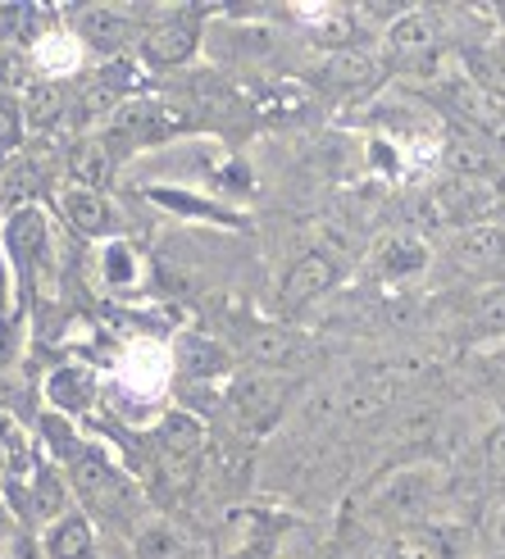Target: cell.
Instances as JSON below:
<instances>
[{
	"instance_id": "1",
	"label": "cell",
	"mask_w": 505,
	"mask_h": 559,
	"mask_svg": "<svg viewBox=\"0 0 505 559\" xmlns=\"http://www.w3.org/2000/svg\"><path fill=\"white\" fill-rule=\"evenodd\" d=\"M442 491V478L433 468H401V473H387L383 483L369 487V514L383 523H401V527H419L433 510V500Z\"/></svg>"
},
{
	"instance_id": "2",
	"label": "cell",
	"mask_w": 505,
	"mask_h": 559,
	"mask_svg": "<svg viewBox=\"0 0 505 559\" xmlns=\"http://www.w3.org/2000/svg\"><path fill=\"white\" fill-rule=\"evenodd\" d=\"M292 391H296V382L283 373H265V369L237 373L228 386V409L237 418V428L242 432H269L278 418H283Z\"/></svg>"
},
{
	"instance_id": "3",
	"label": "cell",
	"mask_w": 505,
	"mask_h": 559,
	"mask_svg": "<svg viewBox=\"0 0 505 559\" xmlns=\"http://www.w3.org/2000/svg\"><path fill=\"white\" fill-rule=\"evenodd\" d=\"M196 41H201V14L196 10H178V14H164L146 41H142V55L155 64V69H178L191 60V50Z\"/></svg>"
},
{
	"instance_id": "4",
	"label": "cell",
	"mask_w": 505,
	"mask_h": 559,
	"mask_svg": "<svg viewBox=\"0 0 505 559\" xmlns=\"http://www.w3.org/2000/svg\"><path fill=\"white\" fill-rule=\"evenodd\" d=\"M73 483H78L82 500H87L92 510H101V514H124V510L132 506L128 478H119V473L109 468L96 451H82V455L73 460Z\"/></svg>"
},
{
	"instance_id": "5",
	"label": "cell",
	"mask_w": 505,
	"mask_h": 559,
	"mask_svg": "<svg viewBox=\"0 0 505 559\" xmlns=\"http://www.w3.org/2000/svg\"><path fill=\"white\" fill-rule=\"evenodd\" d=\"M337 283H342V264H337L328 250H305V255L287 269L278 300H283V310H301V305L328 296Z\"/></svg>"
},
{
	"instance_id": "6",
	"label": "cell",
	"mask_w": 505,
	"mask_h": 559,
	"mask_svg": "<svg viewBox=\"0 0 505 559\" xmlns=\"http://www.w3.org/2000/svg\"><path fill=\"white\" fill-rule=\"evenodd\" d=\"M242 350H246V359L256 369L283 373V369H292L301 359L305 342H301V332H292L287 323H256V328L242 332Z\"/></svg>"
},
{
	"instance_id": "7",
	"label": "cell",
	"mask_w": 505,
	"mask_h": 559,
	"mask_svg": "<svg viewBox=\"0 0 505 559\" xmlns=\"http://www.w3.org/2000/svg\"><path fill=\"white\" fill-rule=\"evenodd\" d=\"M456 260L465 269H505V223H473L456 237Z\"/></svg>"
},
{
	"instance_id": "8",
	"label": "cell",
	"mask_w": 505,
	"mask_h": 559,
	"mask_svg": "<svg viewBox=\"0 0 505 559\" xmlns=\"http://www.w3.org/2000/svg\"><path fill=\"white\" fill-rule=\"evenodd\" d=\"M78 37L87 46H96L101 55H119L132 41V19L119 14V10H105V5L82 10L78 14Z\"/></svg>"
},
{
	"instance_id": "9",
	"label": "cell",
	"mask_w": 505,
	"mask_h": 559,
	"mask_svg": "<svg viewBox=\"0 0 505 559\" xmlns=\"http://www.w3.org/2000/svg\"><path fill=\"white\" fill-rule=\"evenodd\" d=\"M273 523L260 510H228L219 523V559H233L250 546H269Z\"/></svg>"
},
{
	"instance_id": "10",
	"label": "cell",
	"mask_w": 505,
	"mask_h": 559,
	"mask_svg": "<svg viewBox=\"0 0 505 559\" xmlns=\"http://www.w3.org/2000/svg\"><path fill=\"white\" fill-rule=\"evenodd\" d=\"M155 445L164 451V460H174V464H187V460H201L205 455V428L196 424L191 414H168L160 432H155Z\"/></svg>"
},
{
	"instance_id": "11",
	"label": "cell",
	"mask_w": 505,
	"mask_h": 559,
	"mask_svg": "<svg viewBox=\"0 0 505 559\" xmlns=\"http://www.w3.org/2000/svg\"><path fill=\"white\" fill-rule=\"evenodd\" d=\"M387 41H391V55H397V60H428L433 46H437V23L424 10H410L391 23Z\"/></svg>"
},
{
	"instance_id": "12",
	"label": "cell",
	"mask_w": 505,
	"mask_h": 559,
	"mask_svg": "<svg viewBox=\"0 0 505 559\" xmlns=\"http://www.w3.org/2000/svg\"><path fill=\"white\" fill-rule=\"evenodd\" d=\"M115 174V151L105 142H78L69 151V178L82 187V191H101Z\"/></svg>"
},
{
	"instance_id": "13",
	"label": "cell",
	"mask_w": 505,
	"mask_h": 559,
	"mask_svg": "<svg viewBox=\"0 0 505 559\" xmlns=\"http://www.w3.org/2000/svg\"><path fill=\"white\" fill-rule=\"evenodd\" d=\"M178 365H183V373H191V378H219V373L233 369V355L223 350L219 342H210V337H183Z\"/></svg>"
},
{
	"instance_id": "14",
	"label": "cell",
	"mask_w": 505,
	"mask_h": 559,
	"mask_svg": "<svg viewBox=\"0 0 505 559\" xmlns=\"http://www.w3.org/2000/svg\"><path fill=\"white\" fill-rule=\"evenodd\" d=\"M378 78V64L369 60V55H364V50H337L332 55V60L324 64V82H328V87H369V82Z\"/></svg>"
},
{
	"instance_id": "15",
	"label": "cell",
	"mask_w": 505,
	"mask_h": 559,
	"mask_svg": "<svg viewBox=\"0 0 505 559\" xmlns=\"http://www.w3.org/2000/svg\"><path fill=\"white\" fill-rule=\"evenodd\" d=\"M46 555L50 559H92V523L87 519H60L46 537Z\"/></svg>"
},
{
	"instance_id": "16",
	"label": "cell",
	"mask_w": 505,
	"mask_h": 559,
	"mask_svg": "<svg viewBox=\"0 0 505 559\" xmlns=\"http://www.w3.org/2000/svg\"><path fill=\"white\" fill-rule=\"evenodd\" d=\"M64 214H69V223H78L82 233H109L115 228V210L105 205L101 191H69L64 195Z\"/></svg>"
},
{
	"instance_id": "17",
	"label": "cell",
	"mask_w": 505,
	"mask_h": 559,
	"mask_svg": "<svg viewBox=\"0 0 505 559\" xmlns=\"http://www.w3.org/2000/svg\"><path fill=\"white\" fill-rule=\"evenodd\" d=\"M60 115H64V92L55 87V82H33V87L23 92V119H27V128H50Z\"/></svg>"
},
{
	"instance_id": "18",
	"label": "cell",
	"mask_w": 505,
	"mask_h": 559,
	"mask_svg": "<svg viewBox=\"0 0 505 559\" xmlns=\"http://www.w3.org/2000/svg\"><path fill=\"white\" fill-rule=\"evenodd\" d=\"M42 241H46V223L37 210H19L10 218V250L19 264H33L42 255Z\"/></svg>"
},
{
	"instance_id": "19",
	"label": "cell",
	"mask_w": 505,
	"mask_h": 559,
	"mask_svg": "<svg viewBox=\"0 0 505 559\" xmlns=\"http://www.w3.org/2000/svg\"><path fill=\"white\" fill-rule=\"evenodd\" d=\"M397 559H451V546L437 527L419 523V527H401L397 533Z\"/></svg>"
},
{
	"instance_id": "20",
	"label": "cell",
	"mask_w": 505,
	"mask_h": 559,
	"mask_svg": "<svg viewBox=\"0 0 505 559\" xmlns=\"http://www.w3.org/2000/svg\"><path fill=\"white\" fill-rule=\"evenodd\" d=\"M33 514L42 523H60L64 519V478L55 468H37V478H33Z\"/></svg>"
},
{
	"instance_id": "21",
	"label": "cell",
	"mask_w": 505,
	"mask_h": 559,
	"mask_svg": "<svg viewBox=\"0 0 505 559\" xmlns=\"http://www.w3.org/2000/svg\"><path fill=\"white\" fill-rule=\"evenodd\" d=\"M428 264V250L419 246L414 237H391L387 246H383V273L397 283V277H410V273H419Z\"/></svg>"
},
{
	"instance_id": "22",
	"label": "cell",
	"mask_w": 505,
	"mask_h": 559,
	"mask_svg": "<svg viewBox=\"0 0 505 559\" xmlns=\"http://www.w3.org/2000/svg\"><path fill=\"white\" fill-rule=\"evenodd\" d=\"M473 337L501 342L505 337V287H492L473 300Z\"/></svg>"
},
{
	"instance_id": "23",
	"label": "cell",
	"mask_w": 505,
	"mask_h": 559,
	"mask_svg": "<svg viewBox=\"0 0 505 559\" xmlns=\"http://www.w3.org/2000/svg\"><path fill=\"white\" fill-rule=\"evenodd\" d=\"M50 401L60 409H87L92 401V378L82 369H60L50 378Z\"/></svg>"
},
{
	"instance_id": "24",
	"label": "cell",
	"mask_w": 505,
	"mask_h": 559,
	"mask_svg": "<svg viewBox=\"0 0 505 559\" xmlns=\"http://www.w3.org/2000/svg\"><path fill=\"white\" fill-rule=\"evenodd\" d=\"M183 555V537L168 523H151L137 533V559H178Z\"/></svg>"
},
{
	"instance_id": "25",
	"label": "cell",
	"mask_w": 505,
	"mask_h": 559,
	"mask_svg": "<svg viewBox=\"0 0 505 559\" xmlns=\"http://www.w3.org/2000/svg\"><path fill=\"white\" fill-rule=\"evenodd\" d=\"M0 87H33L27 82V55L14 41H0Z\"/></svg>"
},
{
	"instance_id": "26",
	"label": "cell",
	"mask_w": 505,
	"mask_h": 559,
	"mask_svg": "<svg viewBox=\"0 0 505 559\" xmlns=\"http://www.w3.org/2000/svg\"><path fill=\"white\" fill-rule=\"evenodd\" d=\"M483 460H488V473L496 483H505V418L488 432V441H483Z\"/></svg>"
},
{
	"instance_id": "27",
	"label": "cell",
	"mask_w": 505,
	"mask_h": 559,
	"mask_svg": "<svg viewBox=\"0 0 505 559\" xmlns=\"http://www.w3.org/2000/svg\"><path fill=\"white\" fill-rule=\"evenodd\" d=\"M23 128V105H14L5 92H0V146H14Z\"/></svg>"
},
{
	"instance_id": "28",
	"label": "cell",
	"mask_w": 505,
	"mask_h": 559,
	"mask_svg": "<svg viewBox=\"0 0 505 559\" xmlns=\"http://www.w3.org/2000/svg\"><path fill=\"white\" fill-rule=\"evenodd\" d=\"M128 255H124V250L115 246V250H109V277H115V283H124V277H128V264H124Z\"/></svg>"
},
{
	"instance_id": "29",
	"label": "cell",
	"mask_w": 505,
	"mask_h": 559,
	"mask_svg": "<svg viewBox=\"0 0 505 559\" xmlns=\"http://www.w3.org/2000/svg\"><path fill=\"white\" fill-rule=\"evenodd\" d=\"M5 441H10V424L0 418V455H5Z\"/></svg>"
},
{
	"instance_id": "30",
	"label": "cell",
	"mask_w": 505,
	"mask_h": 559,
	"mask_svg": "<svg viewBox=\"0 0 505 559\" xmlns=\"http://www.w3.org/2000/svg\"><path fill=\"white\" fill-rule=\"evenodd\" d=\"M496 537L505 542V510H501V519H496Z\"/></svg>"
},
{
	"instance_id": "31",
	"label": "cell",
	"mask_w": 505,
	"mask_h": 559,
	"mask_svg": "<svg viewBox=\"0 0 505 559\" xmlns=\"http://www.w3.org/2000/svg\"><path fill=\"white\" fill-rule=\"evenodd\" d=\"M496 19H501V27H505V5H501V10H496Z\"/></svg>"
}]
</instances>
